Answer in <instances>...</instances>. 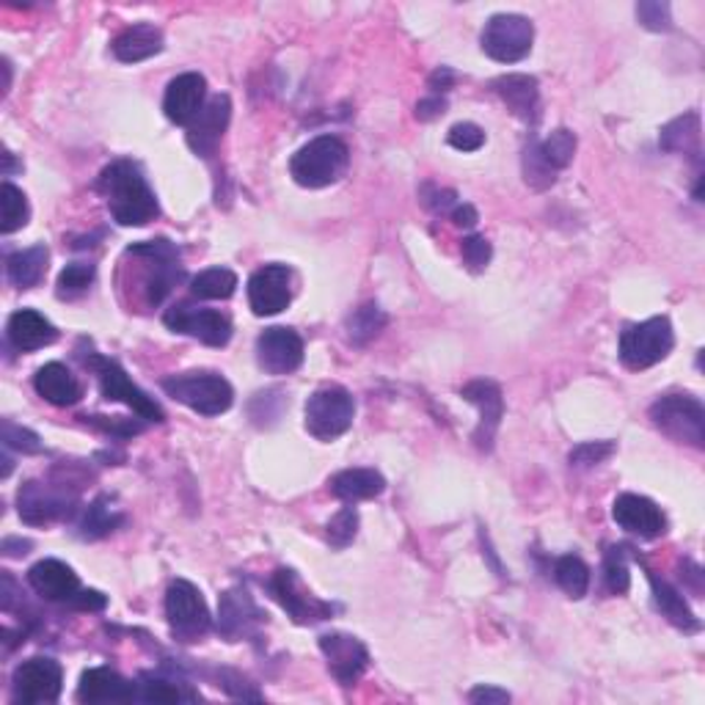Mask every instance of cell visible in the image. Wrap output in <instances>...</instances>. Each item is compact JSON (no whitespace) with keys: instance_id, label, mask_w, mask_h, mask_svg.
Masks as SVG:
<instances>
[{"instance_id":"49","label":"cell","mask_w":705,"mask_h":705,"mask_svg":"<svg viewBox=\"0 0 705 705\" xmlns=\"http://www.w3.org/2000/svg\"><path fill=\"white\" fill-rule=\"evenodd\" d=\"M471 703L480 705H499V703H510V692L497 689V686H477V689L469 692Z\"/></svg>"},{"instance_id":"31","label":"cell","mask_w":705,"mask_h":705,"mask_svg":"<svg viewBox=\"0 0 705 705\" xmlns=\"http://www.w3.org/2000/svg\"><path fill=\"white\" fill-rule=\"evenodd\" d=\"M48 262H50L48 246L22 248V252L11 254L9 260H6V276H9V282L14 284V287L31 290L45 278V273H48Z\"/></svg>"},{"instance_id":"34","label":"cell","mask_w":705,"mask_h":705,"mask_svg":"<svg viewBox=\"0 0 705 705\" xmlns=\"http://www.w3.org/2000/svg\"><path fill=\"white\" fill-rule=\"evenodd\" d=\"M555 581L565 596L579 601L590 590V568L585 565V559H579L576 555H565L555 562Z\"/></svg>"},{"instance_id":"10","label":"cell","mask_w":705,"mask_h":705,"mask_svg":"<svg viewBox=\"0 0 705 705\" xmlns=\"http://www.w3.org/2000/svg\"><path fill=\"white\" fill-rule=\"evenodd\" d=\"M63 689V669L61 664L48 656H33L28 662L17 664L11 675V697L14 703L42 705L56 703Z\"/></svg>"},{"instance_id":"16","label":"cell","mask_w":705,"mask_h":705,"mask_svg":"<svg viewBox=\"0 0 705 705\" xmlns=\"http://www.w3.org/2000/svg\"><path fill=\"white\" fill-rule=\"evenodd\" d=\"M611 518L623 532L639 540H656L667 532V516L662 512V507L650 502L648 497H639V493L617 497L615 507H611Z\"/></svg>"},{"instance_id":"53","label":"cell","mask_w":705,"mask_h":705,"mask_svg":"<svg viewBox=\"0 0 705 705\" xmlns=\"http://www.w3.org/2000/svg\"><path fill=\"white\" fill-rule=\"evenodd\" d=\"M450 215H452V224L460 226V229H471V226L480 221V215H477V209L471 207V204H458Z\"/></svg>"},{"instance_id":"32","label":"cell","mask_w":705,"mask_h":705,"mask_svg":"<svg viewBox=\"0 0 705 705\" xmlns=\"http://www.w3.org/2000/svg\"><path fill=\"white\" fill-rule=\"evenodd\" d=\"M383 329H386V314H383V309L378 306V303H364V306H359L345 323L347 342L355 347L370 345Z\"/></svg>"},{"instance_id":"15","label":"cell","mask_w":705,"mask_h":705,"mask_svg":"<svg viewBox=\"0 0 705 705\" xmlns=\"http://www.w3.org/2000/svg\"><path fill=\"white\" fill-rule=\"evenodd\" d=\"M460 398H463L466 403L477 405V411H480V424H477L474 430V444L480 447L482 452H491L493 439H497L499 424H502L505 417L502 389H499V383L488 381V378H477V381L466 383Z\"/></svg>"},{"instance_id":"23","label":"cell","mask_w":705,"mask_h":705,"mask_svg":"<svg viewBox=\"0 0 705 705\" xmlns=\"http://www.w3.org/2000/svg\"><path fill=\"white\" fill-rule=\"evenodd\" d=\"M136 684L110 667H91L80 675L78 701L80 703H127L136 701Z\"/></svg>"},{"instance_id":"7","label":"cell","mask_w":705,"mask_h":705,"mask_svg":"<svg viewBox=\"0 0 705 705\" xmlns=\"http://www.w3.org/2000/svg\"><path fill=\"white\" fill-rule=\"evenodd\" d=\"M166 620L168 628L183 643H196L213 626L207 601L202 598L199 587L190 581L177 579L166 590Z\"/></svg>"},{"instance_id":"39","label":"cell","mask_w":705,"mask_h":705,"mask_svg":"<svg viewBox=\"0 0 705 705\" xmlns=\"http://www.w3.org/2000/svg\"><path fill=\"white\" fill-rule=\"evenodd\" d=\"M138 695L136 701L147 703H179V701H194V692H183L174 680L157 678V675H144L141 684L136 686Z\"/></svg>"},{"instance_id":"50","label":"cell","mask_w":705,"mask_h":705,"mask_svg":"<svg viewBox=\"0 0 705 705\" xmlns=\"http://www.w3.org/2000/svg\"><path fill=\"white\" fill-rule=\"evenodd\" d=\"M447 110V100L444 97H428V100H422L417 105V119L419 121H430L435 119V116H441Z\"/></svg>"},{"instance_id":"14","label":"cell","mask_w":705,"mask_h":705,"mask_svg":"<svg viewBox=\"0 0 705 705\" xmlns=\"http://www.w3.org/2000/svg\"><path fill=\"white\" fill-rule=\"evenodd\" d=\"M293 301V271L287 265H265L248 278V306L256 317H273Z\"/></svg>"},{"instance_id":"5","label":"cell","mask_w":705,"mask_h":705,"mask_svg":"<svg viewBox=\"0 0 705 705\" xmlns=\"http://www.w3.org/2000/svg\"><path fill=\"white\" fill-rule=\"evenodd\" d=\"M675 334L667 317H650L645 323L628 325L620 334V361L628 370H650L673 353Z\"/></svg>"},{"instance_id":"24","label":"cell","mask_w":705,"mask_h":705,"mask_svg":"<svg viewBox=\"0 0 705 705\" xmlns=\"http://www.w3.org/2000/svg\"><path fill=\"white\" fill-rule=\"evenodd\" d=\"M6 336H9V342L20 353H31L39 351V347L52 345L58 340V331L45 314L33 312V309H20V312H14L9 317Z\"/></svg>"},{"instance_id":"47","label":"cell","mask_w":705,"mask_h":705,"mask_svg":"<svg viewBox=\"0 0 705 705\" xmlns=\"http://www.w3.org/2000/svg\"><path fill=\"white\" fill-rule=\"evenodd\" d=\"M486 144V130L474 121H460L450 130V147L458 151H477Z\"/></svg>"},{"instance_id":"52","label":"cell","mask_w":705,"mask_h":705,"mask_svg":"<svg viewBox=\"0 0 705 705\" xmlns=\"http://www.w3.org/2000/svg\"><path fill=\"white\" fill-rule=\"evenodd\" d=\"M452 84H454V72H452V69H447V67L435 69V72L430 75V80H428L430 91H433L435 97H441L444 91H450Z\"/></svg>"},{"instance_id":"48","label":"cell","mask_w":705,"mask_h":705,"mask_svg":"<svg viewBox=\"0 0 705 705\" xmlns=\"http://www.w3.org/2000/svg\"><path fill=\"white\" fill-rule=\"evenodd\" d=\"M86 422L97 424V428L105 430V433H114V435H136L144 430V424L125 422V419H119V417H114V422H110L108 417H86Z\"/></svg>"},{"instance_id":"54","label":"cell","mask_w":705,"mask_h":705,"mask_svg":"<svg viewBox=\"0 0 705 705\" xmlns=\"http://www.w3.org/2000/svg\"><path fill=\"white\" fill-rule=\"evenodd\" d=\"M28 549H31V540H20V538H6L3 540V555L6 557H26Z\"/></svg>"},{"instance_id":"51","label":"cell","mask_w":705,"mask_h":705,"mask_svg":"<svg viewBox=\"0 0 705 705\" xmlns=\"http://www.w3.org/2000/svg\"><path fill=\"white\" fill-rule=\"evenodd\" d=\"M105 604H108V598L102 596V593L97 590H80V596L75 598V609L80 611H102Z\"/></svg>"},{"instance_id":"3","label":"cell","mask_w":705,"mask_h":705,"mask_svg":"<svg viewBox=\"0 0 705 705\" xmlns=\"http://www.w3.org/2000/svg\"><path fill=\"white\" fill-rule=\"evenodd\" d=\"M163 392L179 405L202 413V417H221L235 403V392L226 378L215 372H183L163 381Z\"/></svg>"},{"instance_id":"28","label":"cell","mask_w":705,"mask_h":705,"mask_svg":"<svg viewBox=\"0 0 705 705\" xmlns=\"http://www.w3.org/2000/svg\"><path fill=\"white\" fill-rule=\"evenodd\" d=\"M648 581H650V590H654V601L658 606V611H662V615L667 617L675 628H680V631H686V634L701 631V620H697L695 611L689 609V604H686V598L680 596V590H675L669 581L658 579V574H654V570H648Z\"/></svg>"},{"instance_id":"45","label":"cell","mask_w":705,"mask_h":705,"mask_svg":"<svg viewBox=\"0 0 705 705\" xmlns=\"http://www.w3.org/2000/svg\"><path fill=\"white\" fill-rule=\"evenodd\" d=\"M637 20L643 28H648V31H658V33L673 28L669 3H658V0H643V3H637Z\"/></svg>"},{"instance_id":"6","label":"cell","mask_w":705,"mask_h":705,"mask_svg":"<svg viewBox=\"0 0 705 705\" xmlns=\"http://www.w3.org/2000/svg\"><path fill=\"white\" fill-rule=\"evenodd\" d=\"M306 430L317 441H336L353 428L355 419V400L347 389L342 386H323L306 400L303 408Z\"/></svg>"},{"instance_id":"17","label":"cell","mask_w":705,"mask_h":705,"mask_svg":"<svg viewBox=\"0 0 705 705\" xmlns=\"http://www.w3.org/2000/svg\"><path fill=\"white\" fill-rule=\"evenodd\" d=\"M256 361L267 375H290L303 364V340L284 325L265 329L256 340Z\"/></svg>"},{"instance_id":"20","label":"cell","mask_w":705,"mask_h":705,"mask_svg":"<svg viewBox=\"0 0 705 705\" xmlns=\"http://www.w3.org/2000/svg\"><path fill=\"white\" fill-rule=\"evenodd\" d=\"M207 105V80L199 72H183L168 84L163 97V114L174 125L188 127Z\"/></svg>"},{"instance_id":"29","label":"cell","mask_w":705,"mask_h":705,"mask_svg":"<svg viewBox=\"0 0 705 705\" xmlns=\"http://www.w3.org/2000/svg\"><path fill=\"white\" fill-rule=\"evenodd\" d=\"M163 50V33L160 28L141 22V26H133L127 31H121L114 39V56L121 63H141L147 58L157 56Z\"/></svg>"},{"instance_id":"9","label":"cell","mask_w":705,"mask_h":705,"mask_svg":"<svg viewBox=\"0 0 705 705\" xmlns=\"http://www.w3.org/2000/svg\"><path fill=\"white\" fill-rule=\"evenodd\" d=\"M535 26L521 14H497L482 28V52L499 63H518L532 52Z\"/></svg>"},{"instance_id":"18","label":"cell","mask_w":705,"mask_h":705,"mask_svg":"<svg viewBox=\"0 0 705 705\" xmlns=\"http://www.w3.org/2000/svg\"><path fill=\"white\" fill-rule=\"evenodd\" d=\"M320 650H323L325 662H329L331 675L342 686H353L364 675V669L370 667V654H366L364 643L359 637H353V634H323L320 637Z\"/></svg>"},{"instance_id":"4","label":"cell","mask_w":705,"mask_h":705,"mask_svg":"<svg viewBox=\"0 0 705 705\" xmlns=\"http://www.w3.org/2000/svg\"><path fill=\"white\" fill-rule=\"evenodd\" d=\"M650 422L675 444L705 447V408L692 394H664L650 405Z\"/></svg>"},{"instance_id":"11","label":"cell","mask_w":705,"mask_h":705,"mask_svg":"<svg viewBox=\"0 0 705 705\" xmlns=\"http://www.w3.org/2000/svg\"><path fill=\"white\" fill-rule=\"evenodd\" d=\"M78 505V497L69 491L67 482H26L17 493V507H20V518L31 527H45V523L61 521L69 518Z\"/></svg>"},{"instance_id":"46","label":"cell","mask_w":705,"mask_h":705,"mask_svg":"<svg viewBox=\"0 0 705 705\" xmlns=\"http://www.w3.org/2000/svg\"><path fill=\"white\" fill-rule=\"evenodd\" d=\"M460 252H463V262L471 273L486 271L488 262H491V256H493L491 243H488L486 237H480V235L466 237L463 246H460Z\"/></svg>"},{"instance_id":"2","label":"cell","mask_w":705,"mask_h":705,"mask_svg":"<svg viewBox=\"0 0 705 705\" xmlns=\"http://www.w3.org/2000/svg\"><path fill=\"white\" fill-rule=\"evenodd\" d=\"M351 166V149L336 136H317L295 151L290 160V177L301 188L320 190L340 183Z\"/></svg>"},{"instance_id":"13","label":"cell","mask_w":705,"mask_h":705,"mask_svg":"<svg viewBox=\"0 0 705 705\" xmlns=\"http://www.w3.org/2000/svg\"><path fill=\"white\" fill-rule=\"evenodd\" d=\"M267 590L271 596L282 604V609L293 617L298 626H312V623L329 620L331 617V604L320 601L312 590L303 587V581L298 579V574L290 568H278L276 574L267 581Z\"/></svg>"},{"instance_id":"44","label":"cell","mask_w":705,"mask_h":705,"mask_svg":"<svg viewBox=\"0 0 705 705\" xmlns=\"http://www.w3.org/2000/svg\"><path fill=\"white\" fill-rule=\"evenodd\" d=\"M3 447L6 450H14L22 454L42 452V441H39V435L33 433V430L20 428V424H14V422H3Z\"/></svg>"},{"instance_id":"21","label":"cell","mask_w":705,"mask_h":705,"mask_svg":"<svg viewBox=\"0 0 705 705\" xmlns=\"http://www.w3.org/2000/svg\"><path fill=\"white\" fill-rule=\"evenodd\" d=\"M232 116V102L226 95L213 97L202 108V114L196 116L188 125V147L199 157H213L218 149L221 138H224L226 127H229Z\"/></svg>"},{"instance_id":"12","label":"cell","mask_w":705,"mask_h":705,"mask_svg":"<svg viewBox=\"0 0 705 705\" xmlns=\"http://www.w3.org/2000/svg\"><path fill=\"white\" fill-rule=\"evenodd\" d=\"M163 323H166L174 334L194 336V340H199L209 347H224V345H229V340H232L229 317L215 312V309L190 306V303H174V306L163 314Z\"/></svg>"},{"instance_id":"37","label":"cell","mask_w":705,"mask_h":705,"mask_svg":"<svg viewBox=\"0 0 705 705\" xmlns=\"http://www.w3.org/2000/svg\"><path fill=\"white\" fill-rule=\"evenodd\" d=\"M28 218H31V207H28L26 194L17 185L6 183L0 190V232L14 235L17 229L28 224Z\"/></svg>"},{"instance_id":"1","label":"cell","mask_w":705,"mask_h":705,"mask_svg":"<svg viewBox=\"0 0 705 705\" xmlns=\"http://www.w3.org/2000/svg\"><path fill=\"white\" fill-rule=\"evenodd\" d=\"M97 190L105 196L110 215L119 226H147L160 213L155 190L149 188L141 168L130 160L105 166L97 179Z\"/></svg>"},{"instance_id":"33","label":"cell","mask_w":705,"mask_h":705,"mask_svg":"<svg viewBox=\"0 0 705 705\" xmlns=\"http://www.w3.org/2000/svg\"><path fill=\"white\" fill-rule=\"evenodd\" d=\"M237 290V276L229 267H207L190 278V293L202 301H226Z\"/></svg>"},{"instance_id":"41","label":"cell","mask_w":705,"mask_h":705,"mask_svg":"<svg viewBox=\"0 0 705 705\" xmlns=\"http://www.w3.org/2000/svg\"><path fill=\"white\" fill-rule=\"evenodd\" d=\"M617 452L615 441H585V444L574 447L568 454V463L574 469H596V466L606 463L611 454Z\"/></svg>"},{"instance_id":"36","label":"cell","mask_w":705,"mask_h":705,"mask_svg":"<svg viewBox=\"0 0 705 705\" xmlns=\"http://www.w3.org/2000/svg\"><path fill=\"white\" fill-rule=\"evenodd\" d=\"M535 149H538L540 160L551 168V172L559 174L562 168H568L574 163L576 155V136L568 130V127H557L549 138L544 141H535Z\"/></svg>"},{"instance_id":"43","label":"cell","mask_w":705,"mask_h":705,"mask_svg":"<svg viewBox=\"0 0 705 705\" xmlns=\"http://www.w3.org/2000/svg\"><path fill=\"white\" fill-rule=\"evenodd\" d=\"M523 179H527V185H532L535 190H546L557 183V174L540 160L535 144H529L527 151H523Z\"/></svg>"},{"instance_id":"40","label":"cell","mask_w":705,"mask_h":705,"mask_svg":"<svg viewBox=\"0 0 705 705\" xmlns=\"http://www.w3.org/2000/svg\"><path fill=\"white\" fill-rule=\"evenodd\" d=\"M95 265H89V262H72V265L63 267L61 276H58V298H78V295H84L95 282Z\"/></svg>"},{"instance_id":"26","label":"cell","mask_w":705,"mask_h":705,"mask_svg":"<svg viewBox=\"0 0 705 705\" xmlns=\"http://www.w3.org/2000/svg\"><path fill=\"white\" fill-rule=\"evenodd\" d=\"M493 91L502 97L507 108L523 121L538 119V105H540V91L538 80L529 78V75H502L499 80H493Z\"/></svg>"},{"instance_id":"38","label":"cell","mask_w":705,"mask_h":705,"mask_svg":"<svg viewBox=\"0 0 705 705\" xmlns=\"http://www.w3.org/2000/svg\"><path fill=\"white\" fill-rule=\"evenodd\" d=\"M626 551L623 546H611L604 557V587L609 596H626L631 587V574H628Z\"/></svg>"},{"instance_id":"22","label":"cell","mask_w":705,"mask_h":705,"mask_svg":"<svg viewBox=\"0 0 705 705\" xmlns=\"http://www.w3.org/2000/svg\"><path fill=\"white\" fill-rule=\"evenodd\" d=\"M262 623H265V615H262L260 606L254 604V598L246 590H229L221 596L218 631L229 643L254 637Z\"/></svg>"},{"instance_id":"19","label":"cell","mask_w":705,"mask_h":705,"mask_svg":"<svg viewBox=\"0 0 705 705\" xmlns=\"http://www.w3.org/2000/svg\"><path fill=\"white\" fill-rule=\"evenodd\" d=\"M28 585L37 596L52 604H75L80 596V579L67 562L61 559H39L31 570H28Z\"/></svg>"},{"instance_id":"35","label":"cell","mask_w":705,"mask_h":705,"mask_svg":"<svg viewBox=\"0 0 705 705\" xmlns=\"http://www.w3.org/2000/svg\"><path fill=\"white\" fill-rule=\"evenodd\" d=\"M119 523H125V516H121V512L116 510L114 505H110L108 497H100L89 505L84 521H80V538L100 540V538H105V535L114 532Z\"/></svg>"},{"instance_id":"27","label":"cell","mask_w":705,"mask_h":705,"mask_svg":"<svg viewBox=\"0 0 705 705\" xmlns=\"http://www.w3.org/2000/svg\"><path fill=\"white\" fill-rule=\"evenodd\" d=\"M331 493L342 502H366V499H375L386 491V480H383L381 471L375 469H345L340 474L331 477L329 482Z\"/></svg>"},{"instance_id":"42","label":"cell","mask_w":705,"mask_h":705,"mask_svg":"<svg viewBox=\"0 0 705 705\" xmlns=\"http://www.w3.org/2000/svg\"><path fill=\"white\" fill-rule=\"evenodd\" d=\"M355 535H359V512H355V507H345L329 521L325 538H329L334 549H347L355 540Z\"/></svg>"},{"instance_id":"30","label":"cell","mask_w":705,"mask_h":705,"mask_svg":"<svg viewBox=\"0 0 705 705\" xmlns=\"http://www.w3.org/2000/svg\"><path fill=\"white\" fill-rule=\"evenodd\" d=\"M701 141H703V127H701V114L692 110V114L678 116V119L669 121L667 127L658 136L664 151H673V155H689L695 160H701Z\"/></svg>"},{"instance_id":"8","label":"cell","mask_w":705,"mask_h":705,"mask_svg":"<svg viewBox=\"0 0 705 705\" xmlns=\"http://www.w3.org/2000/svg\"><path fill=\"white\" fill-rule=\"evenodd\" d=\"M84 364L97 372V381H100V392L105 400H110V403H125L127 408H133L138 417L147 419V422L160 424L163 419H166L163 408L157 405L155 400L144 392V389H138L114 359H105V355H89V359H84Z\"/></svg>"},{"instance_id":"25","label":"cell","mask_w":705,"mask_h":705,"mask_svg":"<svg viewBox=\"0 0 705 705\" xmlns=\"http://www.w3.org/2000/svg\"><path fill=\"white\" fill-rule=\"evenodd\" d=\"M33 389L39 392V398L58 408H69L80 403V398H84L80 381L61 361H50V364L39 366L37 375H33Z\"/></svg>"}]
</instances>
